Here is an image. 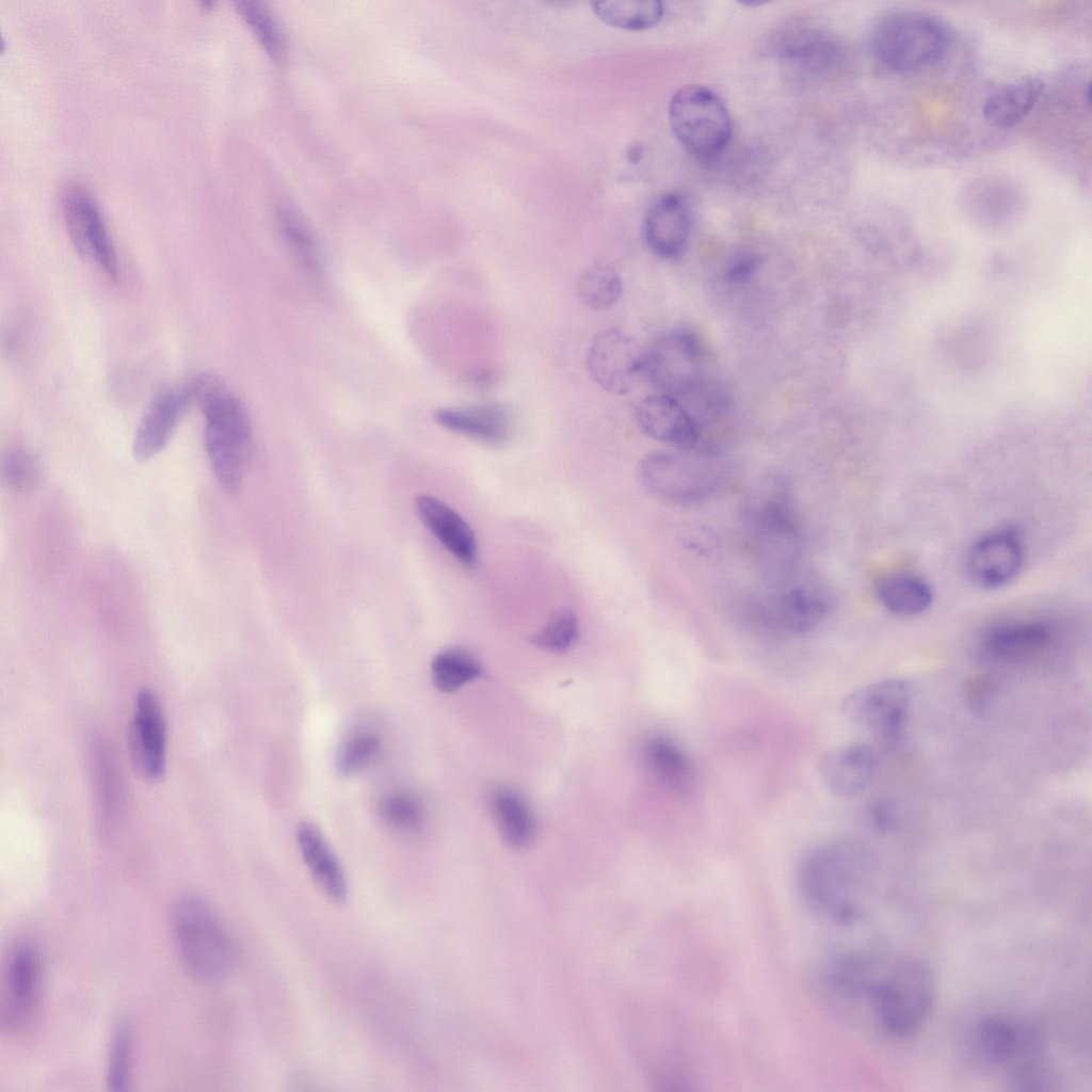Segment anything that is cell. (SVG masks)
I'll return each instance as SVG.
<instances>
[{
	"instance_id": "cell-1",
	"label": "cell",
	"mask_w": 1092,
	"mask_h": 1092,
	"mask_svg": "<svg viewBox=\"0 0 1092 1092\" xmlns=\"http://www.w3.org/2000/svg\"><path fill=\"white\" fill-rule=\"evenodd\" d=\"M870 882L867 855L847 841H825L801 860L799 890L809 909L825 920L850 925L864 911Z\"/></svg>"
},
{
	"instance_id": "cell-2",
	"label": "cell",
	"mask_w": 1092,
	"mask_h": 1092,
	"mask_svg": "<svg viewBox=\"0 0 1092 1092\" xmlns=\"http://www.w3.org/2000/svg\"><path fill=\"white\" fill-rule=\"evenodd\" d=\"M205 420V446L213 473L229 494L241 487L252 444L247 412L227 384L212 372L197 374L189 386Z\"/></svg>"
},
{
	"instance_id": "cell-3",
	"label": "cell",
	"mask_w": 1092,
	"mask_h": 1092,
	"mask_svg": "<svg viewBox=\"0 0 1092 1092\" xmlns=\"http://www.w3.org/2000/svg\"><path fill=\"white\" fill-rule=\"evenodd\" d=\"M170 928L181 962L195 978L214 982L234 970V940L206 900L196 895L176 899L171 908Z\"/></svg>"
},
{
	"instance_id": "cell-4",
	"label": "cell",
	"mask_w": 1092,
	"mask_h": 1092,
	"mask_svg": "<svg viewBox=\"0 0 1092 1092\" xmlns=\"http://www.w3.org/2000/svg\"><path fill=\"white\" fill-rule=\"evenodd\" d=\"M973 1041L982 1060L1001 1070L1021 1090H1041L1050 1078L1045 1065V1040L1030 1023L1000 1014L982 1017Z\"/></svg>"
},
{
	"instance_id": "cell-5",
	"label": "cell",
	"mask_w": 1092,
	"mask_h": 1092,
	"mask_svg": "<svg viewBox=\"0 0 1092 1092\" xmlns=\"http://www.w3.org/2000/svg\"><path fill=\"white\" fill-rule=\"evenodd\" d=\"M936 999V982L924 962L906 958L886 968L868 1001L885 1033L903 1040L914 1037L928 1022Z\"/></svg>"
},
{
	"instance_id": "cell-6",
	"label": "cell",
	"mask_w": 1092,
	"mask_h": 1092,
	"mask_svg": "<svg viewBox=\"0 0 1092 1092\" xmlns=\"http://www.w3.org/2000/svg\"><path fill=\"white\" fill-rule=\"evenodd\" d=\"M950 39L949 29L936 16L900 10L885 14L876 22L870 47L884 67L897 73H914L940 61Z\"/></svg>"
},
{
	"instance_id": "cell-7",
	"label": "cell",
	"mask_w": 1092,
	"mask_h": 1092,
	"mask_svg": "<svg viewBox=\"0 0 1092 1092\" xmlns=\"http://www.w3.org/2000/svg\"><path fill=\"white\" fill-rule=\"evenodd\" d=\"M710 357L700 336L687 330L659 337L647 351L644 376L656 392L682 400L711 384Z\"/></svg>"
},
{
	"instance_id": "cell-8",
	"label": "cell",
	"mask_w": 1092,
	"mask_h": 1092,
	"mask_svg": "<svg viewBox=\"0 0 1092 1092\" xmlns=\"http://www.w3.org/2000/svg\"><path fill=\"white\" fill-rule=\"evenodd\" d=\"M670 125L678 142L693 157L711 160L727 146L730 116L722 99L710 89L688 84L678 89L669 105Z\"/></svg>"
},
{
	"instance_id": "cell-9",
	"label": "cell",
	"mask_w": 1092,
	"mask_h": 1092,
	"mask_svg": "<svg viewBox=\"0 0 1092 1092\" xmlns=\"http://www.w3.org/2000/svg\"><path fill=\"white\" fill-rule=\"evenodd\" d=\"M68 238L76 253L95 262L112 279L117 278V256L100 207L82 183L66 182L60 194Z\"/></svg>"
},
{
	"instance_id": "cell-10",
	"label": "cell",
	"mask_w": 1092,
	"mask_h": 1092,
	"mask_svg": "<svg viewBox=\"0 0 1092 1092\" xmlns=\"http://www.w3.org/2000/svg\"><path fill=\"white\" fill-rule=\"evenodd\" d=\"M644 487L655 497L675 503L697 501L708 496L717 483L714 471L706 464L674 451L645 455L639 466Z\"/></svg>"
},
{
	"instance_id": "cell-11",
	"label": "cell",
	"mask_w": 1092,
	"mask_h": 1092,
	"mask_svg": "<svg viewBox=\"0 0 1092 1092\" xmlns=\"http://www.w3.org/2000/svg\"><path fill=\"white\" fill-rule=\"evenodd\" d=\"M911 694V685L905 679L871 682L849 693L841 702V712L850 722L872 729L886 742H894L902 734Z\"/></svg>"
},
{
	"instance_id": "cell-12",
	"label": "cell",
	"mask_w": 1092,
	"mask_h": 1092,
	"mask_svg": "<svg viewBox=\"0 0 1092 1092\" xmlns=\"http://www.w3.org/2000/svg\"><path fill=\"white\" fill-rule=\"evenodd\" d=\"M645 351L628 333L610 327L596 334L587 351L591 379L612 395H625L644 376Z\"/></svg>"
},
{
	"instance_id": "cell-13",
	"label": "cell",
	"mask_w": 1092,
	"mask_h": 1092,
	"mask_svg": "<svg viewBox=\"0 0 1092 1092\" xmlns=\"http://www.w3.org/2000/svg\"><path fill=\"white\" fill-rule=\"evenodd\" d=\"M1024 558L1025 550L1019 532L1008 527L978 539L966 555L965 569L976 585L997 589L1018 575Z\"/></svg>"
},
{
	"instance_id": "cell-14",
	"label": "cell",
	"mask_w": 1092,
	"mask_h": 1092,
	"mask_svg": "<svg viewBox=\"0 0 1092 1092\" xmlns=\"http://www.w3.org/2000/svg\"><path fill=\"white\" fill-rule=\"evenodd\" d=\"M132 766L145 781H159L165 771L166 725L158 696L149 689L135 698L129 732Z\"/></svg>"
},
{
	"instance_id": "cell-15",
	"label": "cell",
	"mask_w": 1092,
	"mask_h": 1092,
	"mask_svg": "<svg viewBox=\"0 0 1092 1092\" xmlns=\"http://www.w3.org/2000/svg\"><path fill=\"white\" fill-rule=\"evenodd\" d=\"M41 994V962L36 949L28 944L17 945L10 953L3 975L1 1025L9 1030L23 1027L30 1022Z\"/></svg>"
},
{
	"instance_id": "cell-16",
	"label": "cell",
	"mask_w": 1092,
	"mask_h": 1092,
	"mask_svg": "<svg viewBox=\"0 0 1092 1092\" xmlns=\"http://www.w3.org/2000/svg\"><path fill=\"white\" fill-rule=\"evenodd\" d=\"M637 424L647 436L674 448L690 451L701 440V431L680 400L656 392L646 396L636 406Z\"/></svg>"
},
{
	"instance_id": "cell-17",
	"label": "cell",
	"mask_w": 1092,
	"mask_h": 1092,
	"mask_svg": "<svg viewBox=\"0 0 1092 1092\" xmlns=\"http://www.w3.org/2000/svg\"><path fill=\"white\" fill-rule=\"evenodd\" d=\"M191 400L189 387L165 388L154 397L134 434L135 460L147 461L167 446Z\"/></svg>"
},
{
	"instance_id": "cell-18",
	"label": "cell",
	"mask_w": 1092,
	"mask_h": 1092,
	"mask_svg": "<svg viewBox=\"0 0 1092 1092\" xmlns=\"http://www.w3.org/2000/svg\"><path fill=\"white\" fill-rule=\"evenodd\" d=\"M691 223V209L687 199L675 192L663 194L645 215L644 241L657 257L678 258L687 247Z\"/></svg>"
},
{
	"instance_id": "cell-19",
	"label": "cell",
	"mask_w": 1092,
	"mask_h": 1092,
	"mask_svg": "<svg viewBox=\"0 0 1092 1092\" xmlns=\"http://www.w3.org/2000/svg\"><path fill=\"white\" fill-rule=\"evenodd\" d=\"M1055 637V628L1047 621H1007L983 633L981 647L992 659L1015 662L1042 654L1050 647Z\"/></svg>"
},
{
	"instance_id": "cell-20",
	"label": "cell",
	"mask_w": 1092,
	"mask_h": 1092,
	"mask_svg": "<svg viewBox=\"0 0 1092 1092\" xmlns=\"http://www.w3.org/2000/svg\"><path fill=\"white\" fill-rule=\"evenodd\" d=\"M876 767L877 757L869 745L848 743L824 752L818 761V773L833 794L852 797L868 786Z\"/></svg>"
},
{
	"instance_id": "cell-21",
	"label": "cell",
	"mask_w": 1092,
	"mask_h": 1092,
	"mask_svg": "<svg viewBox=\"0 0 1092 1092\" xmlns=\"http://www.w3.org/2000/svg\"><path fill=\"white\" fill-rule=\"evenodd\" d=\"M434 417L450 432L491 445L505 441L512 430L509 408L495 402L441 407Z\"/></svg>"
},
{
	"instance_id": "cell-22",
	"label": "cell",
	"mask_w": 1092,
	"mask_h": 1092,
	"mask_svg": "<svg viewBox=\"0 0 1092 1092\" xmlns=\"http://www.w3.org/2000/svg\"><path fill=\"white\" fill-rule=\"evenodd\" d=\"M303 861L320 890L333 902L344 903L349 884L343 868L319 829L303 822L296 831Z\"/></svg>"
},
{
	"instance_id": "cell-23",
	"label": "cell",
	"mask_w": 1092,
	"mask_h": 1092,
	"mask_svg": "<svg viewBox=\"0 0 1092 1092\" xmlns=\"http://www.w3.org/2000/svg\"><path fill=\"white\" fill-rule=\"evenodd\" d=\"M416 509L423 525L452 556L465 564L475 561V533L454 510L428 495L417 497Z\"/></svg>"
},
{
	"instance_id": "cell-24",
	"label": "cell",
	"mask_w": 1092,
	"mask_h": 1092,
	"mask_svg": "<svg viewBox=\"0 0 1092 1092\" xmlns=\"http://www.w3.org/2000/svg\"><path fill=\"white\" fill-rule=\"evenodd\" d=\"M780 51L809 73H829L840 64L844 49L840 43L823 30L798 26L785 32Z\"/></svg>"
},
{
	"instance_id": "cell-25",
	"label": "cell",
	"mask_w": 1092,
	"mask_h": 1092,
	"mask_svg": "<svg viewBox=\"0 0 1092 1092\" xmlns=\"http://www.w3.org/2000/svg\"><path fill=\"white\" fill-rule=\"evenodd\" d=\"M826 596L808 585H793L772 601L769 615L772 624L783 630L801 633L815 629L829 613Z\"/></svg>"
},
{
	"instance_id": "cell-26",
	"label": "cell",
	"mask_w": 1092,
	"mask_h": 1092,
	"mask_svg": "<svg viewBox=\"0 0 1092 1092\" xmlns=\"http://www.w3.org/2000/svg\"><path fill=\"white\" fill-rule=\"evenodd\" d=\"M965 210L985 223H1001L1013 216L1022 205L1019 189L1000 177H982L965 187L962 195Z\"/></svg>"
},
{
	"instance_id": "cell-27",
	"label": "cell",
	"mask_w": 1092,
	"mask_h": 1092,
	"mask_svg": "<svg viewBox=\"0 0 1092 1092\" xmlns=\"http://www.w3.org/2000/svg\"><path fill=\"white\" fill-rule=\"evenodd\" d=\"M643 757L651 774L671 791L687 796L695 788L693 762L671 739L664 736L649 738L644 744Z\"/></svg>"
},
{
	"instance_id": "cell-28",
	"label": "cell",
	"mask_w": 1092,
	"mask_h": 1092,
	"mask_svg": "<svg viewBox=\"0 0 1092 1092\" xmlns=\"http://www.w3.org/2000/svg\"><path fill=\"white\" fill-rule=\"evenodd\" d=\"M1044 86L1042 79L1033 76L997 85L985 96L983 114L995 126H1012L1032 109Z\"/></svg>"
},
{
	"instance_id": "cell-29",
	"label": "cell",
	"mask_w": 1092,
	"mask_h": 1092,
	"mask_svg": "<svg viewBox=\"0 0 1092 1092\" xmlns=\"http://www.w3.org/2000/svg\"><path fill=\"white\" fill-rule=\"evenodd\" d=\"M489 805L502 839L514 849L528 848L535 838L536 822L527 801L514 789L500 786L492 791Z\"/></svg>"
},
{
	"instance_id": "cell-30",
	"label": "cell",
	"mask_w": 1092,
	"mask_h": 1092,
	"mask_svg": "<svg viewBox=\"0 0 1092 1092\" xmlns=\"http://www.w3.org/2000/svg\"><path fill=\"white\" fill-rule=\"evenodd\" d=\"M877 596L882 606L899 616H915L924 613L932 604L933 591L922 578L899 574L880 581Z\"/></svg>"
},
{
	"instance_id": "cell-31",
	"label": "cell",
	"mask_w": 1092,
	"mask_h": 1092,
	"mask_svg": "<svg viewBox=\"0 0 1092 1092\" xmlns=\"http://www.w3.org/2000/svg\"><path fill=\"white\" fill-rule=\"evenodd\" d=\"M280 235L301 269L314 279L322 274V264L315 237L303 216L291 206L277 211Z\"/></svg>"
},
{
	"instance_id": "cell-32",
	"label": "cell",
	"mask_w": 1092,
	"mask_h": 1092,
	"mask_svg": "<svg viewBox=\"0 0 1092 1092\" xmlns=\"http://www.w3.org/2000/svg\"><path fill=\"white\" fill-rule=\"evenodd\" d=\"M623 279L610 264L598 262L583 269L576 282L579 301L592 310H605L615 305L623 294Z\"/></svg>"
},
{
	"instance_id": "cell-33",
	"label": "cell",
	"mask_w": 1092,
	"mask_h": 1092,
	"mask_svg": "<svg viewBox=\"0 0 1092 1092\" xmlns=\"http://www.w3.org/2000/svg\"><path fill=\"white\" fill-rule=\"evenodd\" d=\"M595 15L615 28L640 31L656 26L664 14L660 1H594Z\"/></svg>"
},
{
	"instance_id": "cell-34",
	"label": "cell",
	"mask_w": 1092,
	"mask_h": 1092,
	"mask_svg": "<svg viewBox=\"0 0 1092 1092\" xmlns=\"http://www.w3.org/2000/svg\"><path fill=\"white\" fill-rule=\"evenodd\" d=\"M478 660L467 651L447 648L439 652L431 662V677L435 688L452 693L481 676Z\"/></svg>"
},
{
	"instance_id": "cell-35",
	"label": "cell",
	"mask_w": 1092,
	"mask_h": 1092,
	"mask_svg": "<svg viewBox=\"0 0 1092 1092\" xmlns=\"http://www.w3.org/2000/svg\"><path fill=\"white\" fill-rule=\"evenodd\" d=\"M134 1060V1039L131 1027L119 1022L112 1031L107 1055V1085L111 1091L130 1089Z\"/></svg>"
},
{
	"instance_id": "cell-36",
	"label": "cell",
	"mask_w": 1092,
	"mask_h": 1092,
	"mask_svg": "<svg viewBox=\"0 0 1092 1092\" xmlns=\"http://www.w3.org/2000/svg\"><path fill=\"white\" fill-rule=\"evenodd\" d=\"M578 638V621L575 613L561 608L556 610L547 623L530 638L536 647L553 654H563L572 648Z\"/></svg>"
},
{
	"instance_id": "cell-37",
	"label": "cell",
	"mask_w": 1092,
	"mask_h": 1092,
	"mask_svg": "<svg viewBox=\"0 0 1092 1092\" xmlns=\"http://www.w3.org/2000/svg\"><path fill=\"white\" fill-rule=\"evenodd\" d=\"M236 4L240 15L264 50L272 58H279L284 52V39L270 11L261 2L253 0H240Z\"/></svg>"
},
{
	"instance_id": "cell-38",
	"label": "cell",
	"mask_w": 1092,
	"mask_h": 1092,
	"mask_svg": "<svg viewBox=\"0 0 1092 1092\" xmlns=\"http://www.w3.org/2000/svg\"><path fill=\"white\" fill-rule=\"evenodd\" d=\"M380 816L390 828L401 832L418 830L423 822L420 802L406 792H395L380 803Z\"/></svg>"
},
{
	"instance_id": "cell-39",
	"label": "cell",
	"mask_w": 1092,
	"mask_h": 1092,
	"mask_svg": "<svg viewBox=\"0 0 1092 1092\" xmlns=\"http://www.w3.org/2000/svg\"><path fill=\"white\" fill-rule=\"evenodd\" d=\"M380 739L369 732L358 733L349 738L339 749L335 767L338 774L351 776L362 771L376 756Z\"/></svg>"
},
{
	"instance_id": "cell-40",
	"label": "cell",
	"mask_w": 1092,
	"mask_h": 1092,
	"mask_svg": "<svg viewBox=\"0 0 1092 1092\" xmlns=\"http://www.w3.org/2000/svg\"><path fill=\"white\" fill-rule=\"evenodd\" d=\"M39 465L29 451L22 448L9 450L2 461V477L5 483L17 491H27L39 480Z\"/></svg>"
},
{
	"instance_id": "cell-41",
	"label": "cell",
	"mask_w": 1092,
	"mask_h": 1092,
	"mask_svg": "<svg viewBox=\"0 0 1092 1092\" xmlns=\"http://www.w3.org/2000/svg\"><path fill=\"white\" fill-rule=\"evenodd\" d=\"M761 262L758 254L743 251L736 254L726 269V277L734 284L748 282L757 271Z\"/></svg>"
},
{
	"instance_id": "cell-42",
	"label": "cell",
	"mask_w": 1092,
	"mask_h": 1092,
	"mask_svg": "<svg viewBox=\"0 0 1092 1092\" xmlns=\"http://www.w3.org/2000/svg\"><path fill=\"white\" fill-rule=\"evenodd\" d=\"M994 694V685L989 677L977 676L965 685V696L968 706L976 713L986 710Z\"/></svg>"
},
{
	"instance_id": "cell-43",
	"label": "cell",
	"mask_w": 1092,
	"mask_h": 1092,
	"mask_svg": "<svg viewBox=\"0 0 1092 1092\" xmlns=\"http://www.w3.org/2000/svg\"><path fill=\"white\" fill-rule=\"evenodd\" d=\"M870 820L873 826L882 832L888 831L894 824V813L886 801H877L870 807Z\"/></svg>"
}]
</instances>
